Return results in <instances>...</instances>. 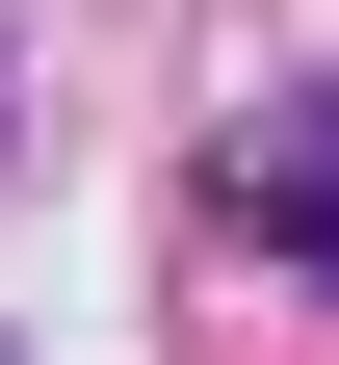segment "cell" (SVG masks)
I'll list each match as a JSON object with an SVG mask.
<instances>
[{"label":"cell","instance_id":"obj_1","mask_svg":"<svg viewBox=\"0 0 339 365\" xmlns=\"http://www.w3.org/2000/svg\"><path fill=\"white\" fill-rule=\"evenodd\" d=\"M235 209H261V235L339 287V105H261V130H235Z\"/></svg>","mask_w":339,"mask_h":365}]
</instances>
